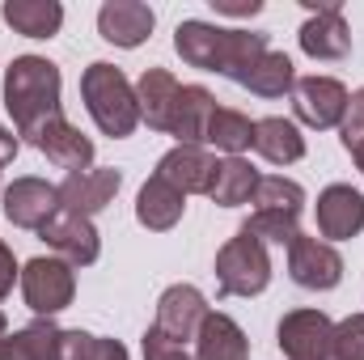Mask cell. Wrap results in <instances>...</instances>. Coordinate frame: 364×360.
<instances>
[{"instance_id":"15","label":"cell","mask_w":364,"mask_h":360,"mask_svg":"<svg viewBox=\"0 0 364 360\" xmlns=\"http://www.w3.org/2000/svg\"><path fill=\"white\" fill-rule=\"evenodd\" d=\"M60 212V186L43 179H13L4 186V221L17 229H43Z\"/></svg>"},{"instance_id":"27","label":"cell","mask_w":364,"mask_h":360,"mask_svg":"<svg viewBox=\"0 0 364 360\" xmlns=\"http://www.w3.org/2000/svg\"><path fill=\"white\" fill-rule=\"evenodd\" d=\"M203 144H216L220 153L229 157H242L250 144H255V119L233 110V106H216L212 110V123H208V140Z\"/></svg>"},{"instance_id":"8","label":"cell","mask_w":364,"mask_h":360,"mask_svg":"<svg viewBox=\"0 0 364 360\" xmlns=\"http://www.w3.org/2000/svg\"><path fill=\"white\" fill-rule=\"evenodd\" d=\"M348 97H352V93L343 90V81L318 77V73H314V77H301V81L292 85V110H296V119H301L305 127L331 132V127L343 123Z\"/></svg>"},{"instance_id":"10","label":"cell","mask_w":364,"mask_h":360,"mask_svg":"<svg viewBox=\"0 0 364 360\" xmlns=\"http://www.w3.org/2000/svg\"><path fill=\"white\" fill-rule=\"evenodd\" d=\"M38 233H43V242L55 250V259H64V263H73V268H90V263H97V255H102V238H97L93 221L68 212V208H60Z\"/></svg>"},{"instance_id":"35","label":"cell","mask_w":364,"mask_h":360,"mask_svg":"<svg viewBox=\"0 0 364 360\" xmlns=\"http://www.w3.org/2000/svg\"><path fill=\"white\" fill-rule=\"evenodd\" d=\"M216 13H229V17H255L263 9V0H212Z\"/></svg>"},{"instance_id":"5","label":"cell","mask_w":364,"mask_h":360,"mask_svg":"<svg viewBox=\"0 0 364 360\" xmlns=\"http://www.w3.org/2000/svg\"><path fill=\"white\" fill-rule=\"evenodd\" d=\"M272 284V259H267V246L237 229V238H229L216 255V288L220 297H259L263 288Z\"/></svg>"},{"instance_id":"6","label":"cell","mask_w":364,"mask_h":360,"mask_svg":"<svg viewBox=\"0 0 364 360\" xmlns=\"http://www.w3.org/2000/svg\"><path fill=\"white\" fill-rule=\"evenodd\" d=\"M21 297L38 318H55L60 309L73 305L77 297V275L73 263L55 259V255H38L21 268Z\"/></svg>"},{"instance_id":"23","label":"cell","mask_w":364,"mask_h":360,"mask_svg":"<svg viewBox=\"0 0 364 360\" xmlns=\"http://www.w3.org/2000/svg\"><path fill=\"white\" fill-rule=\"evenodd\" d=\"M0 17L13 26V34L26 38H55L64 26V4L60 0H9Z\"/></svg>"},{"instance_id":"17","label":"cell","mask_w":364,"mask_h":360,"mask_svg":"<svg viewBox=\"0 0 364 360\" xmlns=\"http://www.w3.org/2000/svg\"><path fill=\"white\" fill-rule=\"evenodd\" d=\"M153 26H157V13L140 0H106L97 9V34L114 47H127V51L140 47L153 34Z\"/></svg>"},{"instance_id":"12","label":"cell","mask_w":364,"mask_h":360,"mask_svg":"<svg viewBox=\"0 0 364 360\" xmlns=\"http://www.w3.org/2000/svg\"><path fill=\"white\" fill-rule=\"evenodd\" d=\"M318 233L322 242H352L364 233V195L348 182H335L318 195Z\"/></svg>"},{"instance_id":"24","label":"cell","mask_w":364,"mask_h":360,"mask_svg":"<svg viewBox=\"0 0 364 360\" xmlns=\"http://www.w3.org/2000/svg\"><path fill=\"white\" fill-rule=\"evenodd\" d=\"M212 110H216V97L203 90V85H182L170 136H178V144H199V149H203V140H208V123H212Z\"/></svg>"},{"instance_id":"11","label":"cell","mask_w":364,"mask_h":360,"mask_svg":"<svg viewBox=\"0 0 364 360\" xmlns=\"http://www.w3.org/2000/svg\"><path fill=\"white\" fill-rule=\"evenodd\" d=\"M203 318H208L203 292H199L195 284H174V288H166L161 301H157V322H153V331H161L170 344L186 348V344L199 335Z\"/></svg>"},{"instance_id":"28","label":"cell","mask_w":364,"mask_h":360,"mask_svg":"<svg viewBox=\"0 0 364 360\" xmlns=\"http://www.w3.org/2000/svg\"><path fill=\"white\" fill-rule=\"evenodd\" d=\"M242 85L250 93H259V97H284V93H292V85H296V68H292V60L284 51H267L250 68V77Z\"/></svg>"},{"instance_id":"7","label":"cell","mask_w":364,"mask_h":360,"mask_svg":"<svg viewBox=\"0 0 364 360\" xmlns=\"http://www.w3.org/2000/svg\"><path fill=\"white\" fill-rule=\"evenodd\" d=\"M279 352L288 360H339L335 356V322L322 309H292L279 318Z\"/></svg>"},{"instance_id":"1","label":"cell","mask_w":364,"mask_h":360,"mask_svg":"<svg viewBox=\"0 0 364 360\" xmlns=\"http://www.w3.org/2000/svg\"><path fill=\"white\" fill-rule=\"evenodd\" d=\"M174 51L182 55V64L220 73L242 85L250 77V68L272 47H267V34H259V30H225V26L191 17V21H178V30H174Z\"/></svg>"},{"instance_id":"21","label":"cell","mask_w":364,"mask_h":360,"mask_svg":"<svg viewBox=\"0 0 364 360\" xmlns=\"http://www.w3.org/2000/svg\"><path fill=\"white\" fill-rule=\"evenodd\" d=\"M195 360H250V339L229 314L208 309V318L195 335Z\"/></svg>"},{"instance_id":"33","label":"cell","mask_w":364,"mask_h":360,"mask_svg":"<svg viewBox=\"0 0 364 360\" xmlns=\"http://www.w3.org/2000/svg\"><path fill=\"white\" fill-rule=\"evenodd\" d=\"M17 275H21V271H17V259H13V250L0 242V301L13 292V280H17Z\"/></svg>"},{"instance_id":"31","label":"cell","mask_w":364,"mask_h":360,"mask_svg":"<svg viewBox=\"0 0 364 360\" xmlns=\"http://www.w3.org/2000/svg\"><path fill=\"white\" fill-rule=\"evenodd\" d=\"M93 335L90 331H60L55 339V360H90Z\"/></svg>"},{"instance_id":"26","label":"cell","mask_w":364,"mask_h":360,"mask_svg":"<svg viewBox=\"0 0 364 360\" xmlns=\"http://www.w3.org/2000/svg\"><path fill=\"white\" fill-rule=\"evenodd\" d=\"M55 339H60V327L51 318H38L0 339V360H55Z\"/></svg>"},{"instance_id":"18","label":"cell","mask_w":364,"mask_h":360,"mask_svg":"<svg viewBox=\"0 0 364 360\" xmlns=\"http://www.w3.org/2000/svg\"><path fill=\"white\" fill-rule=\"evenodd\" d=\"M157 179L178 186L182 195H208L216 179V157L199 144H174L161 162H157Z\"/></svg>"},{"instance_id":"20","label":"cell","mask_w":364,"mask_h":360,"mask_svg":"<svg viewBox=\"0 0 364 360\" xmlns=\"http://www.w3.org/2000/svg\"><path fill=\"white\" fill-rule=\"evenodd\" d=\"M182 212H186V195L178 186H170L166 179H157V174L144 182L140 195H136V221L144 229H153V233H170L182 221Z\"/></svg>"},{"instance_id":"13","label":"cell","mask_w":364,"mask_h":360,"mask_svg":"<svg viewBox=\"0 0 364 360\" xmlns=\"http://www.w3.org/2000/svg\"><path fill=\"white\" fill-rule=\"evenodd\" d=\"M26 144H34L51 166H60V170H68V174L90 170V162H93V140L81 132V127H73L64 115L51 119V123H43Z\"/></svg>"},{"instance_id":"14","label":"cell","mask_w":364,"mask_h":360,"mask_svg":"<svg viewBox=\"0 0 364 360\" xmlns=\"http://www.w3.org/2000/svg\"><path fill=\"white\" fill-rule=\"evenodd\" d=\"M301 51L309 60H343L352 51V34H348V21H343V4H318L309 9L305 26H301Z\"/></svg>"},{"instance_id":"36","label":"cell","mask_w":364,"mask_h":360,"mask_svg":"<svg viewBox=\"0 0 364 360\" xmlns=\"http://www.w3.org/2000/svg\"><path fill=\"white\" fill-rule=\"evenodd\" d=\"M13 157H17V136H13V132L0 123V166H9Z\"/></svg>"},{"instance_id":"30","label":"cell","mask_w":364,"mask_h":360,"mask_svg":"<svg viewBox=\"0 0 364 360\" xmlns=\"http://www.w3.org/2000/svg\"><path fill=\"white\" fill-rule=\"evenodd\" d=\"M343 149H352V144H360L364 140V90H356L348 97V115H343Z\"/></svg>"},{"instance_id":"25","label":"cell","mask_w":364,"mask_h":360,"mask_svg":"<svg viewBox=\"0 0 364 360\" xmlns=\"http://www.w3.org/2000/svg\"><path fill=\"white\" fill-rule=\"evenodd\" d=\"M255 186H259V170L246 157H225V162H216V179H212L208 195L220 208H237V203H250Z\"/></svg>"},{"instance_id":"34","label":"cell","mask_w":364,"mask_h":360,"mask_svg":"<svg viewBox=\"0 0 364 360\" xmlns=\"http://www.w3.org/2000/svg\"><path fill=\"white\" fill-rule=\"evenodd\" d=\"M90 360H127V348H123L119 339H102V335H93Z\"/></svg>"},{"instance_id":"32","label":"cell","mask_w":364,"mask_h":360,"mask_svg":"<svg viewBox=\"0 0 364 360\" xmlns=\"http://www.w3.org/2000/svg\"><path fill=\"white\" fill-rule=\"evenodd\" d=\"M144 360H195L186 348H178V344H170L161 331H144Z\"/></svg>"},{"instance_id":"22","label":"cell","mask_w":364,"mask_h":360,"mask_svg":"<svg viewBox=\"0 0 364 360\" xmlns=\"http://www.w3.org/2000/svg\"><path fill=\"white\" fill-rule=\"evenodd\" d=\"M259 157H267L272 166H292L305 157V136L292 119H255V144H250Z\"/></svg>"},{"instance_id":"16","label":"cell","mask_w":364,"mask_h":360,"mask_svg":"<svg viewBox=\"0 0 364 360\" xmlns=\"http://www.w3.org/2000/svg\"><path fill=\"white\" fill-rule=\"evenodd\" d=\"M123 186V174L110 170V166H90V170H77L60 182V208L77 212V216H93L102 212Z\"/></svg>"},{"instance_id":"9","label":"cell","mask_w":364,"mask_h":360,"mask_svg":"<svg viewBox=\"0 0 364 360\" xmlns=\"http://www.w3.org/2000/svg\"><path fill=\"white\" fill-rule=\"evenodd\" d=\"M288 275H292V284H301L309 292H331L343 280V259L331 242L296 233L288 242Z\"/></svg>"},{"instance_id":"29","label":"cell","mask_w":364,"mask_h":360,"mask_svg":"<svg viewBox=\"0 0 364 360\" xmlns=\"http://www.w3.org/2000/svg\"><path fill=\"white\" fill-rule=\"evenodd\" d=\"M335 356L339 360H364V314H352L335 327Z\"/></svg>"},{"instance_id":"19","label":"cell","mask_w":364,"mask_h":360,"mask_svg":"<svg viewBox=\"0 0 364 360\" xmlns=\"http://www.w3.org/2000/svg\"><path fill=\"white\" fill-rule=\"evenodd\" d=\"M178 77L170 68H144L136 81V102H140V123H149L153 132H170L174 127V110H178Z\"/></svg>"},{"instance_id":"37","label":"cell","mask_w":364,"mask_h":360,"mask_svg":"<svg viewBox=\"0 0 364 360\" xmlns=\"http://www.w3.org/2000/svg\"><path fill=\"white\" fill-rule=\"evenodd\" d=\"M348 153H352V162H356V166H360V174H364V140H360V144H352V149H348Z\"/></svg>"},{"instance_id":"3","label":"cell","mask_w":364,"mask_h":360,"mask_svg":"<svg viewBox=\"0 0 364 360\" xmlns=\"http://www.w3.org/2000/svg\"><path fill=\"white\" fill-rule=\"evenodd\" d=\"M81 97L90 106L93 123L102 127V136L110 140H127L136 127H140V102H136V90L132 81L123 77V68L97 60L81 73Z\"/></svg>"},{"instance_id":"2","label":"cell","mask_w":364,"mask_h":360,"mask_svg":"<svg viewBox=\"0 0 364 360\" xmlns=\"http://www.w3.org/2000/svg\"><path fill=\"white\" fill-rule=\"evenodd\" d=\"M60 68L47 55H17L4 73V106L13 115L17 136H34L43 123L60 119Z\"/></svg>"},{"instance_id":"38","label":"cell","mask_w":364,"mask_h":360,"mask_svg":"<svg viewBox=\"0 0 364 360\" xmlns=\"http://www.w3.org/2000/svg\"><path fill=\"white\" fill-rule=\"evenodd\" d=\"M4 335H9V322H4V314H0V339H4Z\"/></svg>"},{"instance_id":"4","label":"cell","mask_w":364,"mask_h":360,"mask_svg":"<svg viewBox=\"0 0 364 360\" xmlns=\"http://www.w3.org/2000/svg\"><path fill=\"white\" fill-rule=\"evenodd\" d=\"M250 221L242 225L246 233H255L263 246L275 242V246H288L301 229H296V221H301V212H305V186L292 179H259L255 186V195H250Z\"/></svg>"}]
</instances>
